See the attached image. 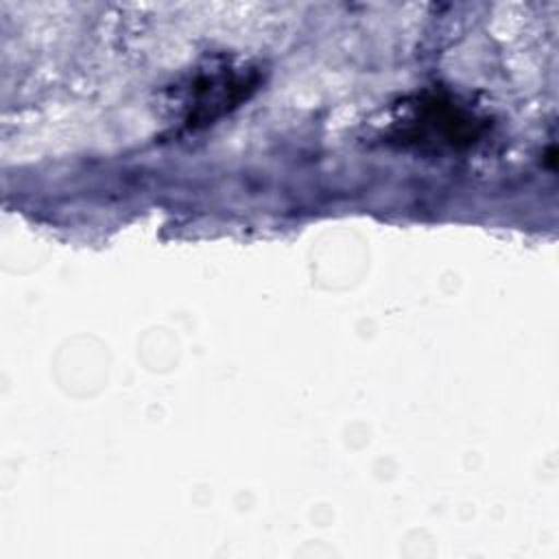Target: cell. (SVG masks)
Masks as SVG:
<instances>
[{
    "label": "cell",
    "mask_w": 559,
    "mask_h": 559,
    "mask_svg": "<svg viewBox=\"0 0 559 559\" xmlns=\"http://www.w3.org/2000/svg\"><path fill=\"white\" fill-rule=\"evenodd\" d=\"M258 76L249 70H231V68H218L212 72H201L190 85L192 98L186 100L188 114L186 124L199 127L207 124L227 109L236 107L242 98H247V92L253 90Z\"/></svg>",
    "instance_id": "6da1fadb"
}]
</instances>
